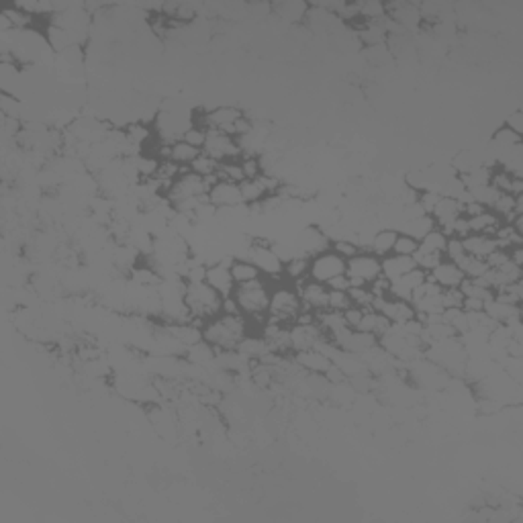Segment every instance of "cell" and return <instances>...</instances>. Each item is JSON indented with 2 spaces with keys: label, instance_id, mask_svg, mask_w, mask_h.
<instances>
[{
  "label": "cell",
  "instance_id": "obj_1",
  "mask_svg": "<svg viewBox=\"0 0 523 523\" xmlns=\"http://www.w3.org/2000/svg\"><path fill=\"white\" fill-rule=\"evenodd\" d=\"M243 315H217L203 327V339L215 350H238L241 339L250 333Z\"/></svg>",
  "mask_w": 523,
  "mask_h": 523
},
{
  "label": "cell",
  "instance_id": "obj_2",
  "mask_svg": "<svg viewBox=\"0 0 523 523\" xmlns=\"http://www.w3.org/2000/svg\"><path fill=\"white\" fill-rule=\"evenodd\" d=\"M270 294H272V283L268 278H258L254 283L238 285L233 290V297L238 301L241 315L247 319V323L258 321L260 330L268 319V305H270Z\"/></svg>",
  "mask_w": 523,
  "mask_h": 523
},
{
  "label": "cell",
  "instance_id": "obj_3",
  "mask_svg": "<svg viewBox=\"0 0 523 523\" xmlns=\"http://www.w3.org/2000/svg\"><path fill=\"white\" fill-rule=\"evenodd\" d=\"M184 303L191 311L192 323L198 327H205L209 319L221 315L223 297L207 283H191L184 288Z\"/></svg>",
  "mask_w": 523,
  "mask_h": 523
},
{
  "label": "cell",
  "instance_id": "obj_4",
  "mask_svg": "<svg viewBox=\"0 0 523 523\" xmlns=\"http://www.w3.org/2000/svg\"><path fill=\"white\" fill-rule=\"evenodd\" d=\"M303 305H301V297L297 292V288L292 285H286L285 280L278 285H272V294H270V305H268V317L285 323V325H292L297 321V317L301 315Z\"/></svg>",
  "mask_w": 523,
  "mask_h": 523
},
{
  "label": "cell",
  "instance_id": "obj_5",
  "mask_svg": "<svg viewBox=\"0 0 523 523\" xmlns=\"http://www.w3.org/2000/svg\"><path fill=\"white\" fill-rule=\"evenodd\" d=\"M209 184L203 176L191 172V168L186 172H182L170 186V191L166 192V201L172 207H178L182 203H189L194 198H205L209 194Z\"/></svg>",
  "mask_w": 523,
  "mask_h": 523
},
{
  "label": "cell",
  "instance_id": "obj_6",
  "mask_svg": "<svg viewBox=\"0 0 523 523\" xmlns=\"http://www.w3.org/2000/svg\"><path fill=\"white\" fill-rule=\"evenodd\" d=\"M381 274V258L370 252H360L352 260L346 262V276L352 286H370Z\"/></svg>",
  "mask_w": 523,
  "mask_h": 523
},
{
  "label": "cell",
  "instance_id": "obj_7",
  "mask_svg": "<svg viewBox=\"0 0 523 523\" xmlns=\"http://www.w3.org/2000/svg\"><path fill=\"white\" fill-rule=\"evenodd\" d=\"M346 274V260L341 256H337L332 247L327 252H321L317 256L311 258V268H309V278L327 285L330 280L337 278Z\"/></svg>",
  "mask_w": 523,
  "mask_h": 523
},
{
  "label": "cell",
  "instance_id": "obj_8",
  "mask_svg": "<svg viewBox=\"0 0 523 523\" xmlns=\"http://www.w3.org/2000/svg\"><path fill=\"white\" fill-rule=\"evenodd\" d=\"M203 151L207 156L215 158L217 162H229V160H239L243 156L241 147L236 137L227 135V133H221L217 129H209L207 133V142H205V147Z\"/></svg>",
  "mask_w": 523,
  "mask_h": 523
},
{
  "label": "cell",
  "instance_id": "obj_9",
  "mask_svg": "<svg viewBox=\"0 0 523 523\" xmlns=\"http://www.w3.org/2000/svg\"><path fill=\"white\" fill-rule=\"evenodd\" d=\"M299 297H301V305L303 311H311V313H321L327 311V301H330V286L317 280L307 278L305 283L294 286Z\"/></svg>",
  "mask_w": 523,
  "mask_h": 523
},
{
  "label": "cell",
  "instance_id": "obj_10",
  "mask_svg": "<svg viewBox=\"0 0 523 523\" xmlns=\"http://www.w3.org/2000/svg\"><path fill=\"white\" fill-rule=\"evenodd\" d=\"M323 337L325 335L319 330L317 323H292V325H288V341H290L292 354L317 348V344Z\"/></svg>",
  "mask_w": 523,
  "mask_h": 523
},
{
  "label": "cell",
  "instance_id": "obj_11",
  "mask_svg": "<svg viewBox=\"0 0 523 523\" xmlns=\"http://www.w3.org/2000/svg\"><path fill=\"white\" fill-rule=\"evenodd\" d=\"M231 262L233 258H221L215 264H209L207 266V278L205 283L209 286H213L215 290L225 299V297H231L233 290H236V283H233V276H231Z\"/></svg>",
  "mask_w": 523,
  "mask_h": 523
},
{
  "label": "cell",
  "instance_id": "obj_12",
  "mask_svg": "<svg viewBox=\"0 0 523 523\" xmlns=\"http://www.w3.org/2000/svg\"><path fill=\"white\" fill-rule=\"evenodd\" d=\"M372 309L382 313L393 325H403L407 321H411L413 317H417V313L413 309V305L409 301H401V299H393V297H386V299H374V305Z\"/></svg>",
  "mask_w": 523,
  "mask_h": 523
},
{
  "label": "cell",
  "instance_id": "obj_13",
  "mask_svg": "<svg viewBox=\"0 0 523 523\" xmlns=\"http://www.w3.org/2000/svg\"><path fill=\"white\" fill-rule=\"evenodd\" d=\"M294 247L299 254L313 258L321 252H327L332 247V239L327 238V233L321 227H307L299 233Z\"/></svg>",
  "mask_w": 523,
  "mask_h": 523
},
{
  "label": "cell",
  "instance_id": "obj_14",
  "mask_svg": "<svg viewBox=\"0 0 523 523\" xmlns=\"http://www.w3.org/2000/svg\"><path fill=\"white\" fill-rule=\"evenodd\" d=\"M207 196H209V203L213 205L215 209H233V207L243 205L239 184L225 182V180L215 182L213 186L209 189V194H207Z\"/></svg>",
  "mask_w": 523,
  "mask_h": 523
},
{
  "label": "cell",
  "instance_id": "obj_15",
  "mask_svg": "<svg viewBox=\"0 0 523 523\" xmlns=\"http://www.w3.org/2000/svg\"><path fill=\"white\" fill-rule=\"evenodd\" d=\"M428 280V272L421 268H413L411 272H407L399 280L390 283V297L393 299H401V301H409L413 299L415 290Z\"/></svg>",
  "mask_w": 523,
  "mask_h": 523
},
{
  "label": "cell",
  "instance_id": "obj_16",
  "mask_svg": "<svg viewBox=\"0 0 523 523\" xmlns=\"http://www.w3.org/2000/svg\"><path fill=\"white\" fill-rule=\"evenodd\" d=\"M428 278L431 283H435L440 288H458L466 276H464V272L454 262L444 258L431 272H428Z\"/></svg>",
  "mask_w": 523,
  "mask_h": 523
},
{
  "label": "cell",
  "instance_id": "obj_17",
  "mask_svg": "<svg viewBox=\"0 0 523 523\" xmlns=\"http://www.w3.org/2000/svg\"><path fill=\"white\" fill-rule=\"evenodd\" d=\"M294 356V362L307 372V374H325L327 368L332 366V360L325 356L321 350L317 348H311V350H303V352H297L292 354Z\"/></svg>",
  "mask_w": 523,
  "mask_h": 523
},
{
  "label": "cell",
  "instance_id": "obj_18",
  "mask_svg": "<svg viewBox=\"0 0 523 523\" xmlns=\"http://www.w3.org/2000/svg\"><path fill=\"white\" fill-rule=\"evenodd\" d=\"M462 245H464V252L468 256H475V258H489L493 252L499 250L497 245V239L493 236H478V233H468L466 238L462 239Z\"/></svg>",
  "mask_w": 523,
  "mask_h": 523
},
{
  "label": "cell",
  "instance_id": "obj_19",
  "mask_svg": "<svg viewBox=\"0 0 523 523\" xmlns=\"http://www.w3.org/2000/svg\"><path fill=\"white\" fill-rule=\"evenodd\" d=\"M381 268H382V276L388 280V283H395L399 280L401 276H405L407 272H411L415 266V260L409 258V256H399V254H390L386 258L381 260Z\"/></svg>",
  "mask_w": 523,
  "mask_h": 523
},
{
  "label": "cell",
  "instance_id": "obj_20",
  "mask_svg": "<svg viewBox=\"0 0 523 523\" xmlns=\"http://www.w3.org/2000/svg\"><path fill=\"white\" fill-rule=\"evenodd\" d=\"M484 313L493 321H497L499 325H509V323L522 319V307L519 305H505V303H499L495 299L484 303Z\"/></svg>",
  "mask_w": 523,
  "mask_h": 523
},
{
  "label": "cell",
  "instance_id": "obj_21",
  "mask_svg": "<svg viewBox=\"0 0 523 523\" xmlns=\"http://www.w3.org/2000/svg\"><path fill=\"white\" fill-rule=\"evenodd\" d=\"M399 238V231L393 229V227H384V229H379L372 239H370V245H368V252L374 254L376 258H386L393 254L395 250V241Z\"/></svg>",
  "mask_w": 523,
  "mask_h": 523
},
{
  "label": "cell",
  "instance_id": "obj_22",
  "mask_svg": "<svg viewBox=\"0 0 523 523\" xmlns=\"http://www.w3.org/2000/svg\"><path fill=\"white\" fill-rule=\"evenodd\" d=\"M503 225V219L495 211L487 209L484 213L476 215L468 219V229L470 233H478V236H493L499 231V227Z\"/></svg>",
  "mask_w": 523,
  "mask_h": 523
},
{
  "label": "cell",
  "instance_id": "obj_23",
  "mask_svg": "<svg viewBox=\"0 0 523 523\" xmlns=\"http://www.w3.org/2000/svg\"><path fill=\"white\" fill-rule=\"evenodd\" d=\"M307 13H309V4L305 2H278V4H272V15H276L280 21L285 23H301L307 19Z\"/></svg>",
  "mask_w": 523,
  "mask_h": 523
},
{
  "label": "cell",
  "instance_id": "obj_24",
  "mask_svg": "<svg viewBox=\"0 0 523 523\" xmlns=\"http://www.w3.org/2000/svg\"><path fill=\"white\" fill-rule=\"evenodd\" d=\"M201 151L203 149L194 147V145L186 143L184 140H178V142L170 143V147H168V160L174 162L176 166L189 168L201 156Z\"/></svg>",
  "mask_w": 523,
  "mask_h": 523
},
{
  "label": "cell",
  "instance_id": "obj_25",
  "mask_svg": "<svg viewBox=\"0 0 523 523\" xmlns=\"http://www.w3.org/2000/svg\"><path fill=\"white\" fill-rule=\"evenodd\" d=\"M462 215V201H458V198H452V196H440V201H437V205L433 207V211H431V217L435 219V225L437 227H442V225H446L448 221H452L456 217H460Z\"/></svg>",
  "mask_w": 523,
  "mask_h": 523
},
{
  "label": "cell",
  "instance_id": "obj_26",
  "mask_svg": "<svg viewBox=\"0 0 523 523\" xmlns=\"http://www.w3.org/2000/svg\"><path fill=\"white\" fill-rule=\"evenodd\" d=\"M433 229H437V225H435V219L431 217V215H421V217H415V219H411V221H405L399 225V233H407V236H411V238H415L417 241L419 239H423L428 236L429 231H433Z\"/></svg>",
  "mask_w": 523,
  "mask_h": 523
},
{
  "label": "cell",
  "instance_id": "obj_27",
  "mask_svg": "<svg viewBox=\"0 0 523 523\" xmlns=\"http://www.w3.org/2000/svg\"><path fill=\"white\" fill-rule=\"evenodd\" d=\"M238 352L241 356L247 358L250 362H258L264 354L270 352V348H268L266 339L262 337L260 333H247V335L241 339Z\"/></svg>",
  "mask_w": 523,
  "mask_h": 523
},
{
  "label": "cell",
  "instance_id": "obj_28",
  "mask_svg": "<svg viewBox=\"0 0 523 523\" xmlns=\"http://www.w3.org/2000/svg\"><path fill=\"white\" fill-rule=\"evenodd\" d=\"M309 268H311V258L309 256H294L292 260L285 262V278H288L292 286L301 285L309 278Z\"/></svg>",
  "mask_w": 523,
  "mask_h": 523
},
{
  "label": "cell",
  "instance_id": "obj_29",
  "mask_svg": "<svg viewBox=\"0 0 523 523\" xmlns=\"http://www.w3.org/2000/svg\"><path fill=\"white\" fill-rule=\"evenodd\" d=\"M231 276H233V283L238 285H245V283H254L262 278V272L247 260V258H233L231 262Z\"/></svg>",
  "mask_w": 523,
  "mask_h": 523
},
{
  "label": "cell",
  "instance_id": "obj_30",
  "mask_svg": "<svg viewBox=\"0 0 523 523\" xmlns=\"http://www.w3.org/2000/svg\"><path fill=\"white\" fill-rule=\"evenodd\" d=\"M446 245H448V236H446L442 229H433V231H429L426 238L419 239V250H417V252H423V254H440V256H444Z\"/></svg>",
  "mask_w": 523,
  "mask_h": 523
},
{
  "label": "cell",
  "instance_id": "obj_31",
  "mask_svg": "<svg viewBox=\"0 0 523 523\" xmlns=\"http://www.w3.org/2000/svg\"><path fill=\"white\" fill-rule=\"evenodd\" d=\"M458 288H460V292H462L464 297H468V299H478V301H482V303L491 301L493 294H495L489 286L482 285L478 278H464L462 285L458 286Z\"/></svg>",
  "mask_w": 523,
  "mask_h": 523
},
{
  "label": "cell",
  "instance_id": "obj_32",
  "mask_svg": "<svg viewBox=\"0 0 523 523\" xmlns=\"http://www.w3.org/2000/svg\"><path fill=\"white\" fill-rule=\"evenodd\" d=\"M495 239H497V245L499 250H513L517 245H523V236L511 225V223H503L499 227V231L495 233Z\"/></svg>",
  "mask_w": 523,
  "mask_h": 523
},
{
  "label": "cell",
  "instance_id": "obj_33",
  "mask_svg": "<svg viewBox=\"0 0 523 523\" xmlns=\"http://www.w3.org/2000/svg\"><path fill=\"white\" fill-rule=\"evenodd\" d=\"M493 299L495 301H499V303H505V305H519L522 307V301H523V280L519 283H511V285H505L501 286L495 290V294H493Z\"/></svg>",
  "mask_w": 523,
  "mask_h": 523
},
{
  "label": "cell",
  "instance_id": "obj_34",
  "mask_svg": "<svg viewBox=\"0 0 523 523\" xmlns=\"http://www.w3.org/2000/svg\"><path fill=\"white\" fill-rule=\"evenodd\" d=\"M217 180H225V182H233V184H241L245 180L243 170H241V158L239 160H229V162H221L219 170H217Z\"/></svg>",
  "mask_w": 523,
  "mask_h": 523
},
{
  "label": "cell",
  "instance_id": "obj_35",
  "mask_svg": "<svg viewBox=\"0 0 523 523\" xmlns=\"http://www.w3.org/2000/svg\"><path fill=\"white\" fill-rule=\"evenodd\" d=\"M456 266L464 272L466 278H480L489 270L487 262L480 260V258H475V256H468V254H464L460 260L456 262Z\"/></svg>",
  "mask_w": 523,
  "mask_h": 523
},
{
  "label": "cell",
  "instance_id": "obj_36",
  "mask_svg": "<svg viewBox=\"0 0 523 523\" xmlns=\"http://www.w3.org/2000/svg\"><path fill=\"white\" fill-rule=\"evenodd\" d=\"M444 323H448L460 337L468 333V315L464 309H446L442 313Z\"/></svg>",
  "mask_w": 523,
  "mask_h": 523
},
{
  "label": "cell",
  "instance_id": "obj_37",
  "mask_svg": "<svg viewBox=\"0 0 523 523\" xmlns=\"http://www.w3.org/2000/svg\"><path fill=\"white\" fill-rule=\"evenodd\" d=\"M219 164L221 162H217L215 158L211 156H207L205 151H201V156L192 162L191 172L194 174H198V176H203V178H211V176H217V170H219Z\"/></svg>",
  "mask_w": 523,
  "mask_h": 523
},
{
  "label": "cell",
  "instance_id": "obj_38",
  "mask_svg": "<svg viewBox=\"0 0 523 523\" xmlns=\"http://www.w3.org/2000/svg\"><path fill=\"white\" fill-rule=\"evenodd\" d=\"M348 294H350V301L354 307H360V309H372L374 305V294L370 292L368 286H350L348 288Z\"/></svg>",
  "mask_w": 523,
  "mask_h": 523
},
{
  "label": "cell",
  "instance_id": "obj_39",
  "mask_svg": "<svg viewBox=\"0 0 523 523\" xmlns=\"http://www.w3.org/2000/svg\"><path fill=\"white\" fill-rule=\"evenodd\" d=\"M523 137L522 135H517V133H513L511 129H507L505 125L501 127L499 131L495 133V137H493V145H495V149L501 151V149H511V147H515V145H522Z\"/></svg>",
  "mask_w": 523,
  "mask_h": 523
},
{
  "label": "cell",
  "instance_id": "obj_40",
  "mask_svg": "<svg viewBox=\"0 0 523 523\" xmlns=\"http://www.w3.org/2000/svg\"><path fill=\"white\" fill-rule=\"evenodd\" d=\"M437 229H442L448 238L458 239H464L470 233V229H468V219H466L464 215H460V217H456L452 221H448L446 225H442V227H437Z\"/></svg>",
  "mask_w": 523,
  "mask_h": 523
},
{
  "label": "cell",
  "instance_id": "obj_41",
  "mask_svg": "<svg viewBox=\"0 0 523 523\" xmlns=\"http://www.w3.org/2000/svg\"><path fill=\"white\" fill-rule=\"evenodd\" d=\"M332 250L337 254V256H341L344 260H352L354 256H358L362 250H360V245L356 243V239H350V238H344V239H335L332 241Z\"/></svg>",
  "mask_w": 523,
  "mask_h": 523
},
{
  "label": "cell",
  "instance_id": "obj_42",
  "mask_svg": "<svg viewBox=\"0 0 523 523\" xmlns=\"http://www.w3.org/2000/svg\"><path fill=\"white\" fill-rule=\"evenodd\" d=\"M241 170H243L245 180L260 178L262 174H264L260 156H254V154H243V156H241Z\"/></svg>",
  "mask_w": 523,
  "mask_h": 523
},
{
  "label": "cell",
  "instance_id": "obj_43",
  "mask_svg": "<svg viewBox=\"0 0 523 523\" xmlns=\"http://www.w3.org/2000/svg\"><path fill=\"white\" fill-rule=\"evenodd\" d=\"M417 250H419V241L415 238H411V236H407V233H399V238L395 241V250H393V254H399V256H409V258H413L415 254H417Z\"/></svg>",
  "mask_w": 523,
  "mask_h": 523
},
{
  "label": "cell",
  "instance_id": "obj_44",
  "mask_svg": "<svg viewBox=\"0 0 523 523\" xmlns=\"http://www.w3.org/2000/svg\"><path fill=\"white\" fill-rule=\"evenodd\" d=\"M207 133H209L207 127H203V125H191V127L184 131L182 140L186 143H191V145H194V147H198V149H203V147H205V142H207Z\"/></svg>",
  "mask_w": 523,
  "mask_h": 523
},
{
  "label": "cell",
  "instance_id": "obj_45",
  "mask_svg": "<svg viewBox=\"0 0 523 523\" xmlns=\"http://www.w3.org/2000/svg\"><path fill=\"white\" fill-rule=\"evenodd\" d=\"M350 307H352V301H350L348 290H330L327 309L337 311V313H344V311L350 309Z\"/></svg>",
  "mask_w": 523,
  "mask_h": 523
},
{
  "label": "cell",
  "instance_id": "obj_46",
  "mask_svg": "<svg viewBox=\"0 0 523 523\" xmlns=\"http://www.w3.org/2000/svg\"><path fill=\"white\" fill-rule=\"evenodd\" d=\"M0 111L4 115V119L19 121V117H21V104H19V100L15 96L6 95V93L0 98Z\"/></svg>",
  "mask_w": 523,
  "mask_h": 523
},
{
  "label": "cell",
  "instance_id": "obj_47",
  "mask_svg": "<svg viewBox=\"0 0 523 523\" xmlns=\"http://www.w3.org/2000/svg\"><path fill=\"white\" fill-rule=\"evenodd\" d=\"M442 303H444V309H462L464 294L460 292V288H444Z\"/></svg>",
  "mask_w": 523,
  "mask_h": 523
},
{
  "label": "cell",
  "instance_id": "obj_48",
  "mask_svg": "<svg viewBox=\"0 0 523 523\" xmlns=\"http://www.w3.org/2000/svg\"><path fill=\"white\" fill-rule=\"evenodd\" d=\"M413 260H415V266H417V268H421V270H426V272H431L440 262L444 260V256H440V254H423V252H417V254L413 256Z\"/></svg>",
  "mask_w": 523,
  "mask_h": 523
},
{
  "label": "cell",
  "instance_id": "obj_49",
  "mask_svg": "<svg viewBox=\"0 0 523 523\" xmlns=\"http://www.w3.org/2000/svg\"><path fill=\"white\" fill-rule=\"evenodd\" d=\"M466 252H464V245H462V239L458 238H448V245H446V252H444V258L450 262L460 260L462 256H464Z\"/></svg>",
  "mask_w": 523,
  "mask_h": 523
},
{
  "label": "cell",
  "instance_id": "obj_50",
  "mask_svg": "<svg viewBox=\"0 0 523 523\" xmlns=\"http://www.w3.org/2000/svg\"><path fill=\"white\" fill-rule=\"evenodd\" d=\"M370 288V292L374 294V299H386V297H390V283L384 278V276H379L372 285L368 286Z\"/></svg>",
  "mask_w": 523,
  "mask_h": 523
},
{
  "label": "cell",
  "instance_id": "obj_51",
  "mask_svg": "<svg viewBox=\"0 0 523 523\" xmlns=\"http://www.w3.org/2000/svg\"><path fill=\"white\" fill-rule=\"evenodd\" d=\"M364 311L366 309H360V307H354V305H352L350 309L344 311V319H346V323H348L350 330H356L360 319H362V315H364Z\"/></svg>",
  "mask_w": 523,
  "mask_h": 523
},
{
  "label": "cell",
  "instance_id": "obj_52",
  "mask_svg": "<svg viewBox=\"0 0 523 523\" xmlns=\"http://www.w3.org/2000/svg\"><path fill=\"white\" fill-rule=\"evenodd\" d=\"M484 262H487L489 268H501V266H505L509 262V252L507 250H497L489 258H484Z\"/></svg>",
  "mask_w": 523,
  "mask_h": 523
},
{
  "label": "cell",
  "instance_id": "obj_53",
  "mask_svg": "<svg viewBox=\"0 0 523 523\" xmlns=\"http://www.w3.org/2000/svg\"><path fill=\"white\" fill-rule=\"evenodd\" d=\"M484 211H487V207H482L480 203H476V201H473V198H468V201H464V203H462V215H464L466 219L484 213Z\"/></svg>",
  "mask_w": 523,
  "mask_h": 523
},
{
  "label": "cell",
  "instance_id": "obj_54",
  "mask_svg": "<svg viewBox=\"0 0 523 523\" xmlns=\"http://www.w3.org/2000/svg\"><path fill=\"white\" fill-rule=\"evenodd\" d=\"M505 127H507V129H511V131H513V133H517V135H523V113L522 111H515V113L507 119Z\"/></svg>",
  "mask_w": 523,
  "mask_h": 523
},
{
  "label": "cell",
  "instance_id": "obj_55",
  "mask_svg": "<svg viewBox=\"0 0 523 523\" xmlns=\"http://www.w3.org/2000/svg\"><path fill=\"white\" fill-rule=\"evenodd\" d=\"M221 313H223V315H241V309H239L238 301H236L233 294L223 299V303H221Z\"/></svg>",
  "mask_w": 523,
  "mask_h": 523
},
{
  "label": "cell",
  "instance_id": "obj_56",
  "mask_svg": "<svg viewBox=\"0 0 523 523\" xmlns=\"http://www.w3.org/2000/svg\"><path fill=\"white\" fill-rule=\"evenodd\" d=\"M327 286H330V290H348L352 285H350V278H348L346 274H341V276H337V278L330 280Z\"/></svg>",
  "mask_w": 523,
  "mask_h": 523
},
{
  "label": "cell",
  "instance_id": "obj_57",
  "mask_svg": "<svg viewBox=\"0 0 523 523\" xmlns=\"http://www.w3.org/2000/svg\"><path fill=\"white\" fill-rule=\"evenodd\" d=\"M509 260L513 262L515 266L523 268V245H517V247L509 250Z\"/></svg>",
  "mask_w": 523,
  "mask_h": 523
}]
</instances>
